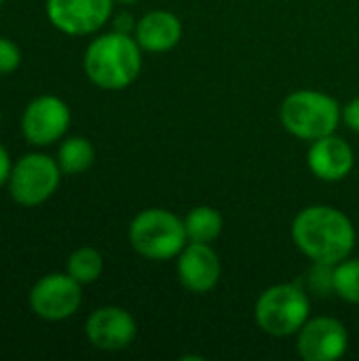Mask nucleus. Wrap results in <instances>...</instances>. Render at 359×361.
Here are the masks:
<instances>
[{"mask_svg": "<svg viewBox=\"0 0 359 361\" xmlns=\"http://www.w3.org/2000/svg\"><path fill=\"white\" fill-rule=\"evenodd\" d=\"M355 239L351 218L332 205H309L292 222V241L311 262L339 264L353 254Z\"/></svg>", "mask_w": 359, "mask_h": 361, "instance_id": "nucleus-1", "label": "nucleus"}, {"mask_svg": "<svg viewBox=\"0 0 359 361\" xmlns=\"http://www.w3.org/2000/svg\"><path fill=\"white\" fill-rule=\"evenodd\" d=\"M83 68L87 78L104 91L127 89L142 72V47L127 32L99 34L85 51Z\"/></svg>", "mask_w": 359, "mask_h": 361, "instance_id": "nucleus-2", "label": "nucleus"}, {"mask_svg": "<svg viewBox=\"0 0 359 361\" xmlns=\"http://www.w3.org/2000/svg\"><path fill=\"white\" fill-rule=\"evenodd\" d=\"M279 118L290 135L303 142H315L336 131L343 121V108L324 91L298 89L284 99Z\"/></svg>", "mask_w": 359, "mask_h": 361, "instance_id": "nucleus-3", "label": "nucleus"}, {"mask_svg": "<svg viewBox=\"0 0 359 361\" xmlns=\"http://www.w3.org/2000/svg\"><path fill=\"white\" fill-rule=\"evenodd\" d=\"M311 317V300L298 283H275L267 288L254 307L256 326L275 338L296 336Z\"/></svg>", "mask_w": 359, "mask_h": 361, "instance_id": "nucleus-4", "label": "nucleus"}, {"mask_svg": "<svg viewBox=\"0 0 359 361\" xmlns=\"http://www.w3.org/2000/svg\"><path fill=\"white\" fill-rule=\"evenodd\" d=\"M129 243L142 258L165 262L178 258L188 243V235L182 218L167 209L150 207L131 220Z\"/></svg>", "mask_w": 359, "mask_h": 361, "instance_id": "nucleus-5", "label": "nucleus"}, {"mask_svg": "<svg viewBox=\"0 0 359 361\" xmlns=\"http://www.w3.org/2000/svg\"><path fill=\"white\" fill-rule=\"evenodd\" d=\"M61 167L49 154L30 152L13 163L8 178L11 199L21 207H38L49 201L61 182Z\"/></svg>", "mask_w": 359, "mask_h": 361, "instance_id": "nucleus-6", "label": "nucleus"}, {"mask_svg": "<svg viewBox=\"0 0 359 361\" xmlns=\"http://www.w3.org/2000/svg\"><path fill=\"white\" fill-rule=\"evenodd\" d=\"M28 302L36 317L63 322L80 309L83 286L68 273H49L32 286Z\"/></svg>", "mask_w": 359, "mask_h": 361, "instance_id": "nucleus-7", "label": "nucleus"}, {"mask_svg": "<svg viewBox=\"0 0 359 361\" xmlns=\"http://www.w3.org/2000/svg\"><path fill=\"white\" fill-rule=\"evenodd\" d=\"M72 123L70 106L57 95L34 97L21 114V135L32 146H51L59 142Z\"/></svg>", "mask_w": 359, "mask_h": 361, "instance_id": "nucleus-8", "label": "nucleus"}, {"mask_svg": "<svg viewBox=\"0 0 359 361\" xmlns=\"http://www.w3.org/2000/svg\"><path fill=\"white\" fill-rule=\"evenodd\" d=\"M114 0H47L44 11L55 30L68 36H89L112 17Z\"/></svg>", "mask_w": 359, "mask_h": 361, "instance_id": "nucleus-9", "label": "nucleus"}, {"mask_svg": "<svg viewBox=\"0 0 359 361\" xmlns=\"http://www.w3.org/2000/svg\"><path fill=\"white\" fill-rule=\"evenodd\" d=\"M349 349V332L336 317H309L296 334V351L305 361H336Z\"/></svg>", "mask_w": 359, "mask_h": 361, "instance_id": "nucleus-10", "label": "nucleus"}, {"mask_svg": "<svg viewBox=\"0 0 359 361\" xmlns=\"http://www.w3.org/2000/svg\"><path fill=\"white\" fill-rule=\"evenodd\" d=\"M87 341L99 351H125L138 336L135 317L123 307H99L85 322Z\"/></svg>", "mask_w": 359, "mask_h": 361, "instance_id": "nucleus-11", "label": "nucleus"}, {"mask_svg": "<svg viewBox=\"0 0 359 361\" xmlns=\"http://www.w3.org/2000/svg\"><path fill=\"white\" fill-rule=\"evenodd\" d=\"M178 279L190 294H209L222 277V262L212 243L188 241L178 254Z\"/></svg>", "mask_w": 359, "mask_h": 361, "instance_id": "nucleus-12", "label": "nucleus"}, {"mask_svg": "<svg viewBox=\"0 0 359 361\" xmlns=\"http://www.w3.org/2000/svg\"><path fill=\"white\" fill-rule=\"evenodd\" d=\"M307 165L317 180L324 182H341L345 180L355 167V152L351 144L336 133L320 137L311 142Z\"/></svg>", "mask_w": 359, "mask_h": 361, "instance_id": "nucleus-13", "label": "nucleus"}, {"mask_svg": "<svg viewBox=\"0 0 359 361\" xmlns=\"http://www.w3.org/2000/svg\"><path fill=\"white\" fill-rule=\"evenodd\" d=\"M182 21L178 15L165 8H157L138 19L133 36L142 51L148 53H167L176 49L182 40Z\"/></svg>", "mask_w": 359, "mask_h": 361, "instance_id": "nucleus-14", "label": "nucleus"}, {"mask_svg": "<svg viewBox=\"0 0 359 361\" xmlns=\"http://www.w3.org/2000/svg\"><path fill=\"white\" fill-rule=\"evenodd\" d=\"M184 226H186V235L188 241L195 243H214L224 228V220L222 214L209 205H199L193 207L186 218H184Z\"/></svg>", "mask_w": 359, "mask_h": 361, "instance_id": "nucleus-15", "label": "nucleus"}, {"mask_svg": "<svg viewBox=\"0 0 359 361\" xmlns=\"http://www.w3.org/2000/svg\"><path fill=\"white\" fill-rule=\"evenodd\" d=\"M57 163L66 176H78L95 163V148L83 135L68 137L57 150Z\"/></svg>", "mask_w": 359, "mask_h": 361, "instance_id": "nucleus-16", "label": "nucleus"}, {"mask_svg": "<svg viewBox=\"0 0 359 361\" xmlns=\"http://www.w3.org/2000/svg\"><path fill=\"white\" fill-rule=\"evenodd\" d=\"M66 273L74 277L80 286L95 283L104 273V256L95 247H89V245L78 247L70 254Z\"/></svg>", "mask_w": 359, "mask_h": 361, "instance_id": "nucleus-17", "label": "nucleus"}, {"mask_svg": "<svg viewBox=\"0 0 359 361\" xmlns=\"http://www.w3.org/2000/svg\"><path fill=\"white\" fill-rule=\"evenodd\" d=\"M334 294L349 302L359 305V258H345L334 264Z\"/></svg>", "mask_w": 359, "mask_h": 361, "instance_id": "nucleus-18", "label": "nucleus"}, {"mask_svg": "<svg viewBox=\"0 0 359 361\" xmlns=\"http://www.w3.org/2000/svg\"><path fill=\"white\" fill-rule=\"evenodd\" d=\"M334 267L332 264H322V262H313L309 277H307V288L309 292H313L315 296H330L334 294Z\"/></svg>", "mask_w": 359, "mask_h": 361, "instance_id": "nucleus-19", "label": "nucleus"}, {"mask_svg": "<svg viewBox=\"0 0 359 361\" xmlns=\"http://www.w3.org/2000/svg\"><path fill=\"white\" fill-rule=\"evenodd\" d=\"M21 66V49L15 40L0 36V76L13 74Z\"/></svg>", "mask_w": 359, "mask_h": 361, "instance_id": "nucleus-20", "label": "nucleus"}, {"mask_svg": "<svg viewBox=\"0 0 359 361\" xmlns=\"http://www.w3.org/2000/svg\"><path fill=\"white\" fill-rule=\"evenodd\" d=\"M343 123H345V127H349L351 131L359 133V97L351 99L349 104L343 106Z\"/></svg>", "mask_w": 359, "mask_h": 361, "instance_id": "nucleus-21", "label": "nucleus"}, {"mask_svg": "<svg viewBox=\"0 0 359 361\" xmlns=\"http://www.w3.org/2000/svg\"><path fill=\"white\" fill-rule=\"evenodd\" d=\"M11 157H8V150L0 144V188L8 184V178H11Z\"/></svg>", "mask_w": 359, "mask_h": 361, "instance_id": "nucleus-22", "label": "nucleus"}, {"mask_svg": "<svg viewBox=\"0 0 359 361\" xmlns=\"http://www.w3.org/2000/svg\"><path fill=\"white\" fill-rule=\"evenodd\" d=\"M135 23L138 21H133L131 19V15H118L116 19H114V30H118V32H127V34H131L133 30H135Z\"/></svg>", "mask_w": 359, "mask_h": 361, "instance_id": "nucleus-23", "label": "nucleus"}, {"mask_svg": "<svg viewBox=\"0 0 359 361\" xmlns=\"http://www.w3.org/2000/svg\"><path fill=\"white\" fill-rule=\"evenodd\" d=\"M118 2H123V4H131V2H138V0H118Z\"/></svg>", "mask_w": 359, "mask_h": 361, "instance_id": "nucleus-24", "label": "nucleus"}, {"mask_svg": "<svg viewBox=\"0 0 359 361\" xmlns=\"http://www.w3.org/2000/svg\"><path fill=\"white\" fill-rule=\"evenodd\" d=\"M2 2H4V0H0V4H2Z\"/></svg>", "mask_w": 359, "mask_h": 361, "instance_id": "nucleus-25", "label": "nucleus"}]
</instances>
